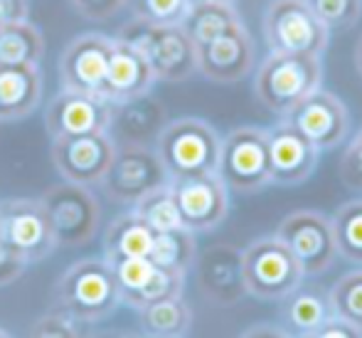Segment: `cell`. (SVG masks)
Listing matches in <instances>:
<instances>
[{
	"label": "cell",
	"mask_w": 362,
	"mask_h": 338,
	"mask_svg": "<svg viewBox=\"0 0 362 338\" xmlns=\"http://www.w3.org/2000/svg\"><path fill=\"white\" fill-rule=\"evenodd\" d=\"M52 301L54 309L69 314L79 324H96L119 309L121 291L104 257H86L59 276Z\"/></svg>",
	"instance_id": "6da1fadb"
},
{
	"label": "cell",
	"mask_w": 362,
	"mask_h": 338,
	"mask_svg": "<svg viewBox=\"0 0 362 338\" xmlns=\"http://www.w3.org/2000/svg\"><path fill=\"white\" fill-rule=\"evenodd\" d=\"M158 158L168 173V181L217 173L222 138L205 119L182 116L168 121L153 141Z\"/></svg>",
	"instance_id": "7a4b0ae2"
},
{
	"label": "cell",
	"mask_w": 362,
	"mask_h": 338,
	"mask_svg": "<svg viewBox=\"0 0 362 338\" xmlns=\"http://www.w3.org/2000/svg\"><path fill=\"white\" fill-rule=\"evenodd\" d=\"M320 86H323V64L318 55L269 52L254 74L257 99L281 119Z\"/></svg>",
	"instance_id": "3957f363"
},
{
	"label": "cell",
	"mask_w": 362,
	"mask_h": 338,
	"mask_svg": "<svg viewBox=\"0 0 362 338\" xmlns=\"http://www.w3.org/2000/svg\"><path fill=\"white\" fill-rule=\"evenodd\" d=\"M116 38L144 55L156 81H185L197 74V45L182 25H153L134 18Z\"/></svg>",
	"instance_id": "277c9868"
},
{
	"label": "cell",
	"mask_w": 362,
	"mask_h": 338,
	"mask_svg": "<svg viewBox=\"0 0 362 338\" xmlns=\"http://www.w3.org/2000/svg\"><path fill=\"white\" fill-rule=\"evenodd\" d=\"M242 279L254 299L281 301L303 284L305 274L279 235H264L242 249Z\"/></svg>",
	"instance_id": "5b68a950"
},
{
	"label": "cell",
	"mask_w": 362,
	"mask_h": 338,
	"mask_svg": "<svg viewBox=\"0 0 362 338\" xmlns=\"http://www.w3.org/2000/svg\"><path fill=\"white\" fill-rule=\"evenodd\" d=\"M217 176L229 193L254 196L272 186L269 168L267 129L262 126H237L222 138Z\"/></svg>",
	"instance_id": "8992f818"
},
{
	"label": "cell",
	"mask_w": 362,
	"mask_h": 338,
	"mask_svg": "<svg viewBox=\"0 0 362 338\" xmlns=\"http://www.w3.org/2000/svg\"><path fill=\"white\" fill-rule=\"evenodd\" d=\"M262 33L269 52L323 55L330 30L315 18L305 0H272L264 10Z\"/></svg>",
	"instance_id": "52a82bcc"
},
{
	"label": "cell",
	"mask_w": 362,
	"mask_h": 338,
	"mask_svg": "<svg viewBox=\"0 0 362 338\" xmlns=\"http://www.w3.org/2000/svg\"><path fill=\"white\" fill-rule=\"evenodd\" d=\"M40 201L52 225L57 247H81L96 237L101 225V208L89 188L62 181L59 186L49 188Z\"/></svg>",
	"instance_id": "ba28073f"
},
{
	"label": "cell",
	"mask_w": 362,
	"mask_h": 338,
	"mask_svg": "<svg viewBox=\"0 0 362 338\" xmlns=\"http://www.w3.org/2000/svg\"><path fill=\"white\" fill-rule=\"evenodd\" d=\"M163 183H168V173L156 148L144 143H116L114 161L99 186L109 201L134 205Z\"/></svg>",
	"instance_id": "9c48e42d"
},
{
	"label": "cell",
	"mask_w": 362,
	"mask_h": 338,
	"mask_svg": "<svg viewBox=\"0 0 362 338\" xmlns=\"http://www.w3.org/2000/svg\"><path fill=\"white\" fill-rule=\"evenodd\" d=\"M0 240L28 264L49 257L57 249L52 225L40 198H10L0 203Z\"/></svg>",
	"instance_id": "30bf717a"
},
{
	"label": "cell",
	"mask_w": 362,
	"mask_h": 338,
	"mask_svg": "<svg viewBox=\"0 0 362 338\" xmlns=\"http://www.w3.org/2000/svg\"><path fill=\"white\" fill-rule=\"evenodd\" d=\"M276 235L298 259L305 276H318L333 267L335 249L330 218L318 210H293L279 222Z\"/></svg>",
	"instance_id": "8fae6325"
},
{
	"label": "cell",
	"mask_w": 362,
	"mask_h": 338,
	"mask_svg": "<svg viewBox=\"0 0 362 338\" xmlns=\"http://www.w3.org/2000/svg\"><path fill=\"white\" fill-rule=\"evenodd\" d=\"M114 153L116 141L109 131L52 138V148H49L52 166L62 176V181L84 188L99 186L114 161Z\"/></svg>",
	"instance_id": "7c38bea8"
},
{
	"label": "cell",
	"mask_w": 362,
	"mask_h": 338,
	"mask_svg": "<svg viewBox=\"0 0 362 338\" xmlns=\"http://www.w3.org/2000/svg\"><path fill=\"white\" fill-rule=\"evenodd\" d=\"M284 119L313 143L318 151H333L343 146L350 131V111L333 91L315 89L293 106Z\"/></svg>",
	"instance_id": "4fadbf2b"
},
{
	"label": "cell",
	"mask_w": 362,
	"mask_h": 338,
	"mask_svg": "<svg viewBox=\"0 0 362 338\" xmlns=\"http://www.w3.org/2000/svg\"><path fill=\"white\" fill-rule=\"evenodd\" d=\"M182 227L190 232H212L229 215V191L217 173L170 181Z\"/></svg>",
	"instance_id": "5bb4252c"
},
{
	"label": "cell",
	"mask_w": 362,
	"mask_h": 338,
	"mask_svg": "<svg viewBox=\"0 0 362 338\" xmlns=\"http://www.w3.org/2000/svg\"><path fill=\"white\" fill-rule=\"evenodd\" d=\"M111 116H114V104L101 96L59 89L45 109V129L52 138L101 134L109 131Z\"/></svg>",
	"instance_id": "9a60e30c"
},
{
	"label": "cell",
	"mask_w": 362,
	"mask_h": 338,
	"mask_svg": "<svg viewBox=\"0 0 362 338\" xmlns=\"http://www.w3.org/2000/svg\"><path fill=\"white\" fill-rule=\"evenodd\" d=\"M114 38L101 33H84L74 38L59 55V84L62 89L101 96Z\"/></svg>",
	"instance_id": "2e32d148"
},
{
	"label": "cell",
	"mask_w": 362,
	"mask_h": 338,
	"mask_svg": "<svg viewBox=\"0 0 362 338\" xmlns=\"http://www.w3.org/2000/svg\"><path fill=\"white\" fill-rule=\"evenodd\" d=\"M254 40L242 25L197 47V72L217 84H234L254 72Z\"/></svg>",
	"instance_id": "e0dca14e"
},
{
	"label": "cell",
	"mask_w": 362,
	"mask_h": 338,
	"mask_svg": "<svg viewBox=\"0 0 362 338\" xmlns=\"http://www.w3.org/2000/svg\"><path fill=\"white\" fill-rule=\"evenodd\" d=\"M267 143L272 186H298L313 176L320 151L308 138L300 136L286 119L267 129Z\"/></svg>",
	"instance_id": "ac0fdd59"
},
{
	"label": "cell",
	"mask_w": 362,
	"mask_h": 338,
	"mask_svg": "<svg viewBox=\"0 0 362 338\" xmlns=\"http://www.w3.org/2000/svg\"><path fill=\"white\" fill-rule=\"evenodd\" d=\"M153 84H156V74H153L144 55L124 40L114 38L104 86H101V99L119 106L151 94Z\"/></svg>",
	"instance_id": "d6986e66"
},
{
	"label": "cell",
	"mask_w": 362,
	"mask_h": 338,
	"mask_svg": "<svg viewBox=\"0 0 362 338\" xmlns=\"http://www.w3.org/2000/svg\"><path fill=\"white\" fill-rule=\"evenodd\" d=\"M200 291L217 306H232L247 296L242 279V249L229 244L210 247L197 262Z\"/></svg>",
	"instance_id": "ffe728a7"
},
{
	"label": "cell",
	"mask_w": 362,
	"mask_h": 338,
	"mask_svg": "<svg viewBox=\"0 0 362 338\" xmlns=\"http://www.w3.org/2000/svg\"><path fill=\"white\" fill-rule=\"evenodd\" d=\"M45 77L37 64H0V121L30 116L42 101Z\"/></svg>",
	"instance_id": "44dd1931"
},
{
	"label": "cell",
	"mask_w": 362,
	"mask_h": 338,
	"mask_svg": "<svg viewBox=\"0 0 362 338\" xmlns=\"http://www.w3.org/2000/svg\"><path fill=\"white\" fill-rule=\"evenodd\" d=\"M165 124H168V119H165L163 104L153 101L151 94H146V96H141V99L114 106L109 131L114 129L116 138H119L121 143H144V146H153L156 136L160 134V129Z\"/></svg>",
	"instance_id": "7402d4cb"
},
{
	"label": "cell",
	"mask_w": 362,
	"mask_h": 338,
	"mask_svg": "<svg viewBox=\"0 0 362 338\" xmlns=\"http://www.w3.org/2000/svg\"><path fill=\"white\" fill-rule=\"evenodd\" d=\"M281 319L286 324V331L291 336H308L315 329L325 324L333 316L328 301V291L320 286H303L293 289L288 296H284Z\"/></svg>",
	"instance_id": "603a6c76"
},
{
	"label": "cell",
	"mask_w": 362,
	"mask_h": 338,
	"mask_svg": "<svg viewBox=\"0 0 362 338\" xmlns=\"http://www.w3.org/2000/svg\"><path fill=\"white\" fill-rule=\"evenodd\" d=\"M153 237H156V232L134 210L116 215L104 232V259L111 262V259L124 257H148Z\"/></svg>",
	"instance_id": "cb8c5ba5"
},
{
	"label": "cell",
	"mask_w": 362,
	"mask_h": 338,
	"mask_svg": "<svg viewBox=\"0 0 362 338\" xmlns=\"http://www.w3.org/2000/svg\"><path fill=\"white\" fill-rule=\"evenodd\" d=\"M141 336L148 338H187L192 329V309L182 296L158 301L139 309Z\"/></svg>",
	"instance_id": "d4e9b609"
},
{
	"label": "cell",
	"mask_w": 362,
	"mask_h": 338,
	"mask_svg": "<svg viewBox=\"0 0 362 338\" xmlns=\"http://www.w3.org/2000/svg\"><path fill=\"white\" fill-rule=\"evenodd\" d=\"M237 25H242V18H239L234 3L202 0V3H192L182 28L190 35L192 43L200 47V45L210 43V40L219 38V35L229 33V30L237 28Z\"/></svg>",
	"instance_id": "484cf974"
},
{
	"label": "cell",
	"mask_w": 362,
	"mask_h": 338,
	"mask_svg": "<svg viewBox=\"0 0 362 338\" xmlns=\"http://www.w3.org/2000/svg\"><path fill=\"white\" fill-rule=\"evenodd\" d=\"M45 55V38L30 20L0 25V64H37Z\"/></svg>",
	"instance_id": "4316f807"
},
{
	"label": "cell",
	"mask_w": 362,
	"mask_h": 338,
	"mask_svg": "<svg viewBox=\"0 0 362 338\" xmlns=\"http://www.w3.org/2000/svg\"><path fill=\"white\" fill-rule=\"evenodd\" d=\"M148 259H151L156 267L187 274L197 262L195 232H190V230H185V227L156 232L153 244H151V252H148Z\"/></svg>",
	"instance_id": "83f0119b"
},
{
	"label": "cell",
	"mask_w": 362,
	"mask_h": 338,
	"mask_svg": "<svg viewBox=\"0 0 362 338\" xmlns=\"http://www.w3.org/2000/svg\"><path fill=\"white\" fill-rule=\"evenodd\" d=\"M338 254L350 264L362 267V198L343 203L330 218Z\"/></svg>",
	"instance_id": "f1b7e54d"
},
{
	"label": "cell",
	"mask_w": 362,
	"mask_h": 338,
	"mask_svg": "<svg viewBox=\"0 0 362 338\" xmlns=\"http://www.w3.org/2000/svg\"><path fill=\"white\" fill-rule=\"evenodd\" d=\"M131 210L144 220L153 232H165V230L182 227V220H180V213H177L170 181L153 188V191H148L144 198H139V201L131 205Z\"/></svg>",
	"instance_id": "f546056e"
},
{
	"label": "cell",
	"mask_w": 362,
	"mask_h": 338,
	"mask_svg": "<svg viewBox=\"0 0 362 338\" xmlns=\"http://www.w3.org/2000/svg\"><path fill=\"white\" fill-rule=\"evenodd\" d=\"M182 289H185V274H182V271L156 267L153 274L148 276L146 284L141 286V289L126 294L124 299H121V304L139 311V309H144V306L158 304V301L182 296Z\"/></svg>",
	"instance_id": "4dcf8cb0"
},
{
	"label": "cell",
	"mask_w": 362,
	"mask_h": 338,
	"mask_svg": "<svg viewBox=\"0 0 362 338\" xmlns=\"http://www.w3.org/2000/svg\"><path fill=\"white\" fill-rule=\"evenodd\" d=\"M330 311L362 331V269L343 274L328 291Z\"/></svg>",
	"instance_id": "1f68e13d"
},
{
	"label": "cell",
	"mask_w": 362,
	"mask_h": 338,
	"mask_svg": "<svg viewBox=\"0 0 362 338\" xmlns=\"http://www.w3.org/2000/svg\"><path fill=\"white\" fill-rule=\"evenodd\" d=\"M134 18L153 25H182L192 8V0H129Z\"/></svg>",
	"instance_id": "d6a6232c"
},
{
	"label": "cell",
	"mask_w": 362,
	"mask_h": 338,
	"mask_svg": "<svg viewBox=\"0 0 362 338\" xmlns=\"http://www.w3.org/2000/svg\"><path fill=\"white\" fill-rule=\"evenodd\" d=\"M328 30H350L362 15V0H305Z\"/></svg>",
	"instance_id": "836d02e7"
},
{
	"label": "cell",
	"mask_w": 362,
	"mask_h": 338,
	"mask_svg": "<svg viewBox=\"0 0 362 338\" xmlns=\"http://www.w3.org/2000/svg\"><path fill=\"white\" fill-rule=\"evenodd\" d=\"M111 271H114V279L119 284L121 299L131 291L141 289L148 281V276L153 274L156 264L148 257H124V259H111Z\"/></svg>",
	"instance_id": "e575fe53"
},
{
	"label": "cell",
	"mask_w": 362,
	"mask_h": 338,
	"mask_svg": "<svg viewBox=\"0 0 362 338\" xmlns=\"http://www.w3.org/2000/svg\"><path fill=\"white\" fill-rule=\"evenodd\" d=\"M28 338H81V329L79 321H74L69 314L52 309L35 321Z\"/></svg>",
	"instance_id": "d590c367"
},
{
	"label": "cell",
	"mask_w": 362,
	"mask_h": 338,
	"mask_svg": "<svg viewBox=\"0 0 362 338\" xmlns=\"http://www.w3.org/2000/svg\"><path fill=\"white\" fill-rule=\"evenodd\" d=\"M340 181L350 191L362 193V129L353 136L340 158Z\"/></svg>",
	"instance_id": "8d00e7d4"
},
{
	"label": "cell",
	"mask_w": 362,
	"mask_h": 338,
	"mask_svg": "<svg viewBox=\"0 0 362 338\" xmlns=\"http://www.w3.org/2000/svg\"><path fill=\"white\" fill-rule=\"evenodd\" d=\"M69 3L86 20H111L129 5V0H69Z\"/></svg>",
	"instance_id": "74e56055"
},
{
	"label": "cell",
	"mask_w": 362,
	"mask_h": 338,
	"mask_svg": "<svg viewBox=\"0 0 362 338\" xmlns=\"http://www.w3.org/2000/svg\"><path fill=\"white\" fill-rule=\"evenodd\" d=\"M25 269H28V259L20 257L13 247H8V244L0 240V289L13 284V281H18L20 276L25 274Z\"/></svg>",
	"instance_id": "f35d334b"
},
{
	"label": "cell",
	"mask_w": 362,
	"mask_h": 338,
	"mask_svg": "<svg viewBox=\"0 0 362 338\" xmlns=\"http://www.w3.org/2000/svg\"><path fill=\"white\" fill-rule=\"evenodd\" d=\"M310 338H362V331L358 326L348 324V321L338 319V316H330L320 329H315Z\"/></svg>",
	"instance_id": "ab89813d"
},
{
	"label": "cell",
	"mask_w": 362,
	"mask_h": 338,
	"mask_svg": "<svg viewBox=\"0 0 362 338\" xmlns=\"http://www.w3.org/2000/svg\"><path fill=\"white\" fill-rule=\"evenodd\" d=\"M30 0H0V25L28 20Z\"/></svg>",
	"instance_id": "60d3db41"
},
{
	"label": "cell",
	"mask_w": 362,
	"mask_h": 338,
	"mask_svg": "<svg viewBox=\"0 0 362 338\" xmlns=\"http://www.w3.org/2000/svg\"><path fill=\"white\" fill-rule=\"evenodd\" d=\"M239 338H293L284 326L276 324H257L252 329H247Z\"/></svg>",
	"instance_id": "b9f144b4"
},
{
	"label": "cell",
	"mask_w": 362,
	"mask_h": 338,
	"mask_svg": "<svg viewBox=\"0 0 362 338\" xmlns=\"http://www.w3.org/2000/svg\"><path fill=\"white\" fill-rule=\"evenodd\" d=\"M89 338H144L141 334H134V331H119V329H111V331H96Z\"/></svg>",
	"instance_id": "7bdbcfd3"
},
{
	"label": "cell",
	"mask_w": 362,
	"mask_h": 338,
	"mask_svg": "<svg viewBox=\"0 0 362 338\" xmlns=\"http://www.w3.org/2000/svg\"><path fill=\"white\" fill-rule=\"evenodd\" d=\"M355 67H358L360 77H362V38L358 40V47H355Z\"/></svg>",
	"instance_id": "ee69618b"
},
{
	"label": "cell",
	"mask_w": 362,
	"mask_h": 338,
	"mask_svg": "<svg viewBox=\"0 0 362 338\" xmlns=\"http://www.w3.org/2000/svg\"><path fill=\"white\" fill-rule=\"evenodd\" d=\"M0 338H13V336H10L8 331H3V329H0Z\"/></svg>",
	"instance_id": "f6af8a7d"
},
{
	"label": "cell",
	"mask_w": 362,
	"mask_h": 338,
	"mask_svg": "<svg viewBox=\"0 0 362 338\" xmlns=\"http://www.w3.org/2000/svg\"><path fill=\"white\" fill-rule=\"evenodd\" d=\"M192 3H202V0H192ZM217 3H234V0H217Z\"/></svg>",
	"instance_id": "bcb514c9"
},
{
	"label": "cell",
	"mask_w": 362,
	"mask_h": 338,
	"mask_svg": "<svg viewBox=\"0 0 362 338\" xmlns=\"http://www.w3.org/2000/svg\"><path fill=\"white\" fill-rule=\"evenodd\" d=\"M293 338H310V336H293Z\"/></svg>",
	"instance_id": "7dc6e473"
},
{
	"label": "cell",
	"mask_w": 362,
	"mask_h": 338,
	"mask_svg": "<svg viewBox=\"0 0 362 338\" xmlns=\"http://www.w3.org/2000/svg\"><path fill=\"white\" fill-rule=\"evenodd\" d=\"M144 338H148V336H144Z\"/></svg>",
	"instance_id": "c3c4849f"
}]
</instances>
